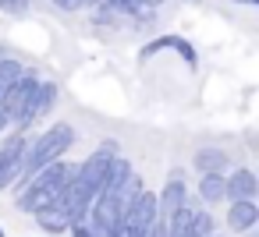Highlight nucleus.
I'll use <instances>...</instances> for the list:
<instances>
[{
  "label": "nucleus",
  "instance_id": "nucleus-17",
  "mask_svg": "<svg viewBox=\"0 0 259 237\" xmlns=\"http://www.w3.org/2000/svg\"><path fill=\"white\" fill-rule=\"evenodd\" d=\"M11 121H8V113H4V106H0V135H4V128H8Z\"/></svg>",
  "mask_w": 259,
  "mask_h": 237
},
{
  "label": "nucleus",
  "instance_id": "nucleus-6",
  "mask_svg": "<svg viewBox=\"0 0 259 237\" xmlns=\"http://www.w3.org/2000/svg\"><path fill=\"white\" fill-rule=\"evenodd\" d=\"M255 191H259V181L245 166H238L224 177V202H255Z\"/></svg>",
  "mask_w": 259,
  "mask_h": 237
},
{
  "label": "nucleus",
  "instance_id": "nucleus-3",
  "mask_svg": "<svg viewBox=\"0 0 259 237\" xmlns=\"http://www.w3.org/2000/svg\"><path fill=\"white\" fill-rule=\"evenodd\" d=\"M188 202V184H185V170H170L163 188L156 191V212L160 219H170L174 212H181Z\"/></svg>",
  "mask_w": 259,
  "mask_h": 237
},
{
  "label": "nucleus",
  "instance_id": "nucleus-10",
  "mask_svg": "<svg viewBox=\"0 0 259 237\" xmlns=\"http://www.w3.org/2000/svg\"><path fill=\"white\" fill-rule=\"evenodd\" d=\"M25 75H29V71H25V64H18L15 57H4V61H0V103L8 99V92H11Z\"/></svg>",
  "mask_w": 259,
  "mask_h": 237
},
{
  "label": "nucleus",
  "instance_id": "nucleus-5",
  "mask_svg": "<svg viewBox=\"0 0 259 237\" xmlns=\"http://www.w3.org/2000/svg\"><path fill=\"white\" fill-rule=\"evenodd\" d=\"M54 103H57V85H54V82H39V85H36V92L29 96L25 110L18 113V121H15V131H25L29 124H36L39 117H47Z\"/></svg>",
  "mask_w": 259,
  "mask_h": 237
},
{
  "label": "nucleus",
  "instance_id": "nucleus-14",
  "mask_svg": "<svg viewBox=\"0 0 259 237\" xmlns=\"http://www.w3.org/2000/svg\"><path fill=\"white\" fill-rule=\"evenodd\" d=\"M96 4H100V0H54V8H57V11H68V15H71V11L96 8Z\"/></svg>",
  "mask_w": 259,
  "mask_h": 237
},
{
  "label": "nucleus",
  "instance_id": "nucleus-12",
  "mask_svg": "<svg viewBox=\"0 0 259 237\" xmlns=\"http://www.w3.org/2000/svg\"><path fill=\"white\" fill-rule=\"evenodd\" d=\"M36 223H39L47 233H57V237H61V233H68V226H71V219L61 212V205H54V209L39 212V216H36Z\"/></svg>",
  "mask_w": 259,
  "mask_h": 237
},
{
  "label": "nucleus",
  "instance_id": "nucleus-4",
  "mask_svg": "<svg viewBox=\"0 0 259 237\" xmlns=\"http://www.w3.org/2000/svg\"><path fill=\"white\" fill-rule=\"evenodd\" d=\"M25 145L29 138L22 131L8 135L4 142H0V188H11L18 181V170H22V159H25Z\"/></svg>",
  "mask_w": 259,
  "mask_h": 237
},
{
  "label": "nucleus",
  "instance_id": "nucleus-18",
  "mask_svg": "<svg viewBox=\"0 0 259 237\" xmlns=\"http://www.w3.org/2000/svg\"><path fill=\"white\" fill-rule=\"evenodd\" d=\"M146 4H149V8H156V4H163V0H146Z\"/></svg>",
  "mask_w": 259,
  "mask_h": 237
},
{
  "label": "nucleus",
  "instance_id": "nucleus-15",
  "mask_svg": "<svg viewBox=\"0 0 259 237\" xmlns=\"http://www.w3.org/2000/svg\"><path fill=\"white\" fill-rule=\"evenodd\" d=\"M0 8L11 11V15H22V11L29 8V0H0Z\"/></svg>",
  "mask_w": 259,
  "mask_h": 237
},
{
  "label": "nucleus",
  "instance_id": "nucleus-16",
  "mask_svg": "<svg viewBox=\"0 0 259 237\" xmlns=\"http://www.w3.org/2000/svg\"><path fill=\"white\" fill-rule=\"evenodd\" d=\"M146 237H167V219H156V223L146 230Z\"/></svg>",
  "mask_w": 259,
  "mask_h": 237
},
{
  "label": "nucleus",
  "instance_id": "nucleus-13",
  "mask_svg": "<svg viewBox=\"0 0 259 237\" xmlns=\"http://www.w3.org/2000/svg\"><path fill=\"white\" fill-rule=\"evenodd\" d=\"M188 233H192V237H213V233H217V219H213V212L199 205V209L192 212V219H188Z\"/></svg>",
  "mask_w": 259,
  "mask_h": 237
},
{
  "label": "nucleus",
  "instance_id": "nucleus-2",
  "mask_svg": "<svg viewBox=\"0 0 259 237\" xmlns=\"http://www.w3.org/2000/svg\"><path fill=\"white\" fill-rule=\"evenodd\" d=\"M75 166H78V163L61 159V163H50L47 170H39V173L18 191V209H22V212H32V216L54 209V205L61 202V195L68 191V184H71V177H75Z\"/></svg>",
  "mask_w": 259,
  "mask_h": 237
},
{
  "label": "nucleus",
  "instance_id": "nucleus-9",
  "mask_svg": "<svg viewBox=\"0 0 259 237\" xmlns=\"http://www.w3.org/2000/svg\"><path fill=\"white\" fill-rule=\"evenodd\" d=\"M192 163H195L199 177H202V173H220V177L231 173V156H227L224 149H199V152L192 156Z\"/></svg>",
  "mask_w": 259,
  "mask_h": 237
},
{
  "label": "nucleus",
  "instance_id": "nucleus-19",
  "mask_svg": "<svg viewBox=\"0 0 259 237\" xmlns=\"http://www.w3.org/2000/svg\"><path fill=\"white\" fill-rule=\"evenodd\" d=\"M0 237H4V230H0Z\"/></svg>",
  "mask_w": 259,
  "mask_h": 237
},
{
  "label": "nucleus",
  "instance_id": "nucleus-11",
  "mask_svg": "<svg viewBox=\"0 0 259 237\" xmlns=\"http://www.w3.org/2000/svg\"><path fill=\"white\" fill-rule=\"evenodd\" d=\"M199 202H206V205L224 202V177L220 173H202L199 177Z\"/></svg>",
  "mask_w": 259,
  "mask_h": 237
},
{
  "label": "nucleus",
  "instance_id": "nucleus-20",
  "mask_svg": "<svg viewBox=\"0 0 259 237\" xmlns=\"http://www.w3.org/2000/svg\"><path fill=\"white\" fill-rule=\"evenodd\" d=\"M213 237H220V233H213Z\"/></svg>",
  "mask_w": 259,
  "mask_h": 237
},
{
  "label": "nucleus",
  "instance_id": "nucleus-1",
  "mask_svg": "<svg viewBox=\"0 0 259 237\" xmlns=\"http://www.w3.org/2000/svg\"><path fill=\"white\" fill-rule=\"evenodd\" d=\"M71 145H75V128H71V124H50L43 135H36V138L25 145V159H22V170H18V181H15V195H18L39 170H47L50 163H61Z\"/></svg>",
  "mask_w": 259,
  "mask_h": 237
},
{
  "label": "nucleus",
  "instance_id": "nucleus-8",
  "mask_svg": "<svg viewBox=\"0 0 259 237\" xmlns=\"http://www.w3.org/2000/svg\"><path fill=\"white\" fill-rule=\"evenodd\" d=\"M255 223H259L255 202H231V209H227V230L231 233H248Z\"/></svg>",
  "mask_w": 259,
  "mask_h": 237
},
{
  "label": "nucleus",
  "instance_id": "nucleus-7",
  "mask_svg": "<svg viewBox=\"0 0 259 237\" xmlns=\"http://www.w3.org/2000/svg\"><path fill=\"white\" fill-rule=\"evenodd\" d=\"M36 85H39V78H36V75H25V78H22V82H18V85H15L11 92H8V99L0 103L11 124H15V121H18V113L25 110V103H29V96L36 92Z\"/></svg>",
  "mask_w": 259,
  "mask_h": 237
}]
</instances>
